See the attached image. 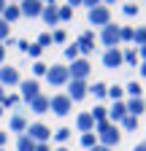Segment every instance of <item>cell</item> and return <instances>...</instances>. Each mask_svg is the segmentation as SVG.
Returning a JSON list of instances; mask_svg holds the SVG:
<instances>
[{
  "label": "cell",
  "mask_w": 146,
  "mask_h": 151,
  "mask_svg": "<svg viewBox=\"0 0 146 151\" xmlns=\"http://www.w3.org/2000/svg\"><path fill=\"white\" fill-rule=\"evenodd\" d=\"M95 135H98V143L106 146V148H114V146H119V140H122L119 127L111 124V122H98V124H95Z\"/></svg>",
  "instance_id": "1"
},
{
  "label": "cell",
  "mask_w": 146,
  "mask_h": 151,
  "mask_svg": "<svg viewBox=\"0 0 146 151\" xmlns=\"http://www.w3.org/2000/svg\"><path fill=\"white\" fill-rule=\"evenodd\" d=\"M27 54H30V57H33V60H38V57H41V54H43V49H41V46H38V43H30V49H27Z\"/></svg>",
  "instance_id": "40"
},
{
  "label": "cell",
  "mask_w": 146,
  "mask_h": 151,
  "mask_svg": "<svg viewBox=\"0 0 146 151\" xmlns=\"http://www.w3.org/2000/svg\"><path fill=\"white\" fill-rule=\"evenodd\" d=\"M65 94L73 103H79V100H84L87 94H89V86H87V81H68V92Z\"/></svg>",
  "instance_id": "10"
},
{
  "label": "cell",
  "mask_w": 146,
  "mask_h": 151,
  "mask_svg": "<svg viewBox=\"0 0 146 151\" xmlns=\"http://www.w3.org/2000/svg\"><path fill=\"white\" fill-rule=\"evenodd\" d=\"M68 73H70V81H87V76L92 73V65H89V60H84V57H79L76 62H70Z\"/></svg>",
  "instance_id": "2"
},
{
  "label": "cell",
  "mask_w": 146,
  "mask_h": 151,
  "mask_svg": "<svg viewBox=\"0 0 146 151\" xmlns=\"http://www.w3.org/2000/svg\"><path fill=\"white\" fill-rule=\"evenodd\" d=\"M0 151H6V148H0Z\"/></svg>",
  "instance_id": "57"
},
{
  "label": "cell",
  "mask_w": 146,
  "mask_h": 151,
  "mask_svg": "<svg viewBox=\"0 0 146 151\" xmlns=\"http://www.w3.org/2000/svg\"><path fill=\"white\" fill-rule=\"evenodd\" d=\"M70 16H73V8L65 3V6H60V22H70Z\"/></svg>",
  "instance_id": "34"
},
{
  "label": "cell",
  "mask_w": 146,
  "mask_h": 151,
  "mask_svg": "<svg viewBox=\"0 0 146 151\" xmlns=\"http://www.w3.org/2000/svg\"><path fill=\"white\" fill-rule=\"evenodd\" d=\"M119 38H122V43H127V41H133V38H135V30L133 27H119Z\"/></svg>",
  "instance_id": "29"
},
{
  "label": "cell",
  "mask_w": 146,
  "mask_h": 151,
  "mask_svg": "<svg viewBox=\"0 0 146 151\" xmlns=\"http://www.w3.org/2000/svg\"><path fill=\"white\" fill-rule=\"evenodd\" d=\"M22 78H19V70L11 68V65H3L0 68V86H19Z\"/></svg>",
  "instance_id": "8"
},
{
  "label": "cell",
  "mask_w": 146,
  "mask_h": 151,
  "mask_svg": "<svg viewBox=\"0 0 146 151\" xmlns=\"http://www.w3.org/2000/svg\"><path fill=\"white\" fill-rule=\"evenodd\" d=\"M133 151H146V143H138V146H135Z\"/></svg>",
  "instance_id": "49"
},
{
  "label": "cell",
  "mask_w": 146,
  "mask_h": 151,
  "mask_svg": "<svg viewBox=\"0 0 146 151\" xmlns=\"http://www.w3.org/2000/svg\"><path fill=\"white\" fill-rule=\"evenodd\" d=\"M6 60V43H0V62Z\"/></svg>",
  "instance_id": "47"
},
{
  "label": "cell",
  "mask_w": 146,
  "mask_h": 151,
  "mask_svg": "<svg viewBox=\"0 0 146 151\" xmlns=\"http://www.w3.org/2000/svg\"><path fill=\"white\" fill-rule=\"evenodd\" d=\"M3 97H6V86H0V103H3Z\"/></svg>",
  "instance_id": "51"
},
{
  "label": "cell",
  "mask_w": 146,
  "mask_h": 151,
  "mask_svg": "<svg viewBox=\"0 0 146 151\" xmlns=\"http://www.w3.org/2000/svg\"><path fill=\"white\" fill-rule=\"evenodd\" d=\"M100 43L106 46V49H116L119 43H122V38H119V24H106L103 30H100Z\"/></svg>",
  "instance_id": "3"
},
{
  "label": "cell",
  "mask_w": 146,
  "mask_h": 151,
  "mask_svg": "<svg viewBox=\"0 0 146 151\" xmlns=\"http://www.w3.org/2000/svg\"><path fill=\"white\" fill-rule=\"evenodd\" d=\"M19 8H22V16H30V19L43 14V3H41V0H22Z\"/></svg>",
  "instance_id": "13"
},
{
  "label": "cell",
  "mask_w": 146,
  "mask_h": 151,
  "mask_svg": "<svg viewBox=\"0 0 146 151\" xmlns=\"http://www.w3.org/2000/svg\"><path fill=\"white\" fill-rule=\"evenodd\" d=\"M35 151H51V146H49V143H38V146H35Z\"/></svg>",
  "instance_id": "43"
},
{
  "label": "cell",
  "mask_w": 146,
  "mask_h": 151,
  "mask_svg": "<svg viewBox=\"0 0 146 151\" xmlns=\"http://www.w3.org/2000/svg\"><path fill=\"white\" fill-rule=\"evenodd\" d=\"M8 35H11V24L6 22V19H0V43L8 41Z\"/></svg>",
  "instance_id": "33"
},
{
  "label": "cell",
  "mask_w": 146,
  "mask_h": 151,
  "mask_svg": "<svg viewBox=\"0 0 146 151\" xmlns=\"http://www.w3.org/2000/svg\"><path fill=\"white\" fill-rule=\"evenodd\" d=\"M124 54V65H138V49L133 46V49H127V51H122Z\"/></svg>",
  "instance_id": "26"
},
{
  "label": "cell",
  "mask_w": 146,
  "mask_h": 151,
  "mask_svg": "<svg viewBox=\"0 0 146 151\" xmlns=\"http://www.w3.org/2000/svg\"><path fill=\"white\" fill-rule=\"evenodd\" d=\"M81 3H84V0H68V6H70V8H73V6H81Z\"/></svg>",
  "instance_id": "48"
},
{
  "label": "cell",
  "mask_w": 146,
  "mask_h": 151,
  "mask_svg": "<svg viewBox=\"0 0 146 151\" xmlns=\"http://www.w3.org/2000/svg\"><path fill=\"white\" fill-rule=\"evenodd\" d=\"M51 43H54V41H51V32H41V35H38V46H41V49H46V46H51Z\"/></svg>",
  "instance_id": "36"
},
{
  "label": "cell",
  "mask_w": 146,
  "mask_h": 151,
  "mask_svg": "<svg viewBox=\"0 0 146 151\" xmlns=\"http://www.w3.org/2000/svg\"><path fill=\"white\" fill-rule=\"evenodd\" d=\"M76 129L81 132V135H84V132H95V119H92L89 111H81L76 116Z\"/></svg>",
  "instance_id": "14"
},
{
  "label": "cell",
  "mask_w": 146,
  "mask_h": 151,
  "mask_svg": "<svg viewBox=\"0 0 146 151\" xmlns=\"http://www.w3.org/2000/svg\"><path fill=\"white\" fill-rule=\"evenodd\" d=\"M103 65L111 68V70H114V68H122V65H124L122 49H119V46H116V49H106V51H103Z\"/></svg>",
  "instance_id": "9"
},
{
  "label": "cell",
  "mask_w": 146,
  "mask_h": 151,
  "mask_svg": "<svg viewBox=\"0 0 146 151\" xmlns=\"http://www.w3.org/2000/svg\"><path fill=\"white\" fill-rule=\"evenodd\" d=\"M46 81L51 86H65L70 81V73L65 65H49V73H46Z\"/></svg>",
  "instance_id": "4"
},
{
  "label": "cell",
  "mask_w": 146,
  "mask_h": 151,
  "mask_svg": "<svg viewBox=\"0 0 146 151\" xmlns=\"http://www.w3.org/2000/svg\"><path fill=\"white\" fill-rule=\"evenodd\" d=\"M16 46H19V51H25V54H27V49H30V43H27V41H19Z\"/></svg>",
  "instance_id": "44"
},
{
  "label": "cell",
  "mask_w": 146,
  "mask_h": 151,
  "mask_svg": "<svg viewBox=\"0 0 146 151\" xmlns=\"http://www.w3.org/2000/svg\"><path fill=\"white\" fill-rule=\"evenodd\" d=\"M27 105H30L33 113H49V97H46V94H38V97L30 100Z\"/></svg>",
  "instance_id": "18"
},
{
  "label": "cell",
  "mask_w": 146,
  "mask_h": 151,
  "mask_svg": "<svg viewBox=\"0 0 146 151\" xmlns=\"http://www.w3.org/2000/svg\"><path fill=\"white\" fill-rule=\"evenodd\" d=\"M124 92L130 94V97H141V84L138 81H130V84L124 86Z\"/></svg>",
  "instance_id": "31"
},
{
  "label": "cell",
  "mask_w": 146,
  "mask_h": 151,
  "mask_svg": "<svg viewBox=\"0 0 146 151\" xmlns=\"http://www.w3.org/2000/svg\"><path fill=\"white\" fill-rule=\"evenodd\" d=\"M70 132H73V129H68V127H60V129L54 132L51 138L57 140V143H68V140H70Z\"/></svg>",
  "instance_id": "25"
},
{
  "label": "cell",
  "mask_w": 146,
  "mask_h": 151,
  "mask_svg": "<svg viewBox=\"0 0 146 151\" xmlns=\"http://www.w3.org/2000/svg\"><path fill=\"white\" fill-rule=\"evenodd\" d=\"M16 103H19V94H6L3 97V108H14Z\"/></svg>",
  "instance_id": "38"
},
{
  "label": "cell",
  "mask_w": 146,
  "mask_h": 151,
  "mask_svg": "<svg viewBox=\"0 0 146 151\" xmlns=\"http://www.w3.org/2000/svg\"><path fill=\"white\" fill-rule=\"evenodd\" d=\"M87 19H89V24H98L103 30L106 24H111V8L108 6H98V8H92L87 14Z\"/></svg>",
  "instance_id": "7"
},
{
  "label": "cell",
  "mask_w": 146,
  "mask_h": 151,
  "mask_svg": "<svg viewBox=\"0 0 146 151\" xmlns=\"http://www.w3.org/2000/svg\"><path fill=\"white\" fill-rule=\"evenodd\" d=\"M119 124H122L124 129H130V132H133V129H138V116H130V113H127V116H124Z\"/></svg>",
  "instance_id": "27"
},
{
  "label": "cell",
  "mask_w": 146,
  "mask_h": 151,
  "mask_svg": "<svg viewBox=\"0 0 146 151\" xmlns=\"http://www.w3.org/2000/svg\"><path fill=\"white\" fill-rule=\"evenodd\" d=\"M89 113H92L95 124H98V122H108V108H106V105H95V108L89 111Z\"/></svg>",
  "instance_id": "23"
},
{
  "label": "cell",
  "mask_w": 146,
  "mask_h": 151,
  "mask_svg": "<svg viewBox=\"0 0 146 151\" xmlns=\"http://www.w3.org/2000/svg\"><path fill=\"white\" fill-rule=\"evenodd\" d=\"M6 6H8V3H6V0H0V16H3V11H6Z\"/></svg>",
  "instance_id": "50"
},
{
  "label": "cell",
  "mask_w": 146,
  "mask_h": 151,
  "mask_svg": "<svg viewBox=\"0 0 146 151\" xmlns=\"http://www.w3.org/2000/svg\"><path fill=\"white\" fill-rule=\"evenodd\" d=\"M133 43H135V49L146 46V27H138V30H135V38H133Z\"/></svg>",
  "instance_id": "28"
},
{
  "label": "cell",
  "mask_w": 146,
  "mask_h": 151,
  "mask_svg": "<svg viewBox=\"0 0 146 151\" xmlns=\"http://www.w3.org/2000/svg\"><path fill=\"white\" fill-rule=\"evenodd\" d=\"M19 16H22V8H19V3H8V6H6V11H3V16H0V19H6L8 24H14V22H16V19H19Z\"/></svg>",
  "instance_id": "20"
},
{
  "label": "cell",
  "mask_w": 146,
  "mask_h": 151,
  "mask_svg": "<svg viewBox=\"0 0 146 151\" xmlns=\"http://www.w3.org/2000/svg\"><path fill=\"white\" fill-rule=\"evenodd\" d=\"M108 97H111L114 103H119V100L124 97V89H122V86H108Z\"/></svg>",
  "instance_id": "30"
},
{
  "label": "cell",
  "mask_w": 146,
  "mask_h": 151,
  "mask_svg": "<svg viewBox=\"0 0 146 151\" xmlns=\"http://www.w3.org/2000/svg\"><path fill=\"white\" fill-rule=\"evenodd\" d=\"M25 135H30L35 143H49V140H51V127H46L43 122H33V124L27 127Z\"/></svg>",
  "instance_id": "6"
},
{
  "label": "cell",
  "mask_w": 146,
  "mask_h": 151,
  "mask_svg": "<svg viewBox=\"0 0 146 151\" xmlns=\"http://www.w3.org/2000/svg\"><path fill=\"white\" fill-rule=\"evenodd\" d=\"M81 146L84 148H95L98 146V135H95V132H84V135H81Z\"/></svg>",
  "instance_id": "24"
},
{
  "label": "cell",
  "mask_w": 146,
  "mask_h": 151,
  "mask_svg": "<svg viewBox=\"0 0 146 151\" xmlns=\"http://www.w3.org/2000/svg\"><path fill=\"white\" fill-rule=\"evenodd\" d=\"M89 94H92V97H98V100H103L106 94H108V86H106L103 81H95L92 86H89Z\"/></svg>",
  "instance_id": "22"
},
{
  "label": "cell",
  "mask_w": 146,
  "mask_h": 151,
  "mask_svg": "<svg viewBox=\"0 0 146 151\" xmlns=\"http://www.w3.org/2000/svg\"><path fill=\"white\" fill-rule=\"evenodd\" d=\"M19 89H22V100H25V103L35 100V97L41 94V86H38V81H35V78H27V81H22V84H19Z\"/></svg>",
  "instance_id": "12"
},
{
  "label": "cell",
  "mask_w": 146,
  "mask_h": 151,
  "mask_svg": "<svg viewBox=\"0 0 146 151\" xmlns=\"http://www.w3.org/2000/svg\"><path fill=\"white\" fill-rule=\"evenodd\" d=\"M57 151H68V148H65V146H60V148H57Z\"/></svg>",
  "instance_id": "55"
},
{
  "label": "cell",
  "mask_w": 146,
  "mask_h": 151,
  "mask_svg": "<svg viewBox=\"0 0 146 151\" xmlns=\"http://www.w3.org/2000/svg\"><path fill=\"white\" fill-rule=\"evenodd\" d=\"M51 41H54V43H65V41H68V32H65V30H54V32H51Z\"/></svg>",
  "instance_id": "37"
},
{
  "label": "cell",
  "mask_w": 146,
  "mask_h": 151,
  "mask_svg": "<svg viewBox=\"0 0 146 151\" xmlns=\"http://www.w3.org/2000/svg\"><path fill=\"white\" fill-rule=\"evenodd\" d=\"M49 111H54L57 116H68L73 111V100L68 94H54V97H49Z\"/></svg>",
  "instance_id": "5"
},
{
  "label": "cell",
  "mask_w": 146,
  "mask_h": 151,
  "mask_svg": "<svg viewBox=\"0 0 146 151\" xmlns=\"http://www.w3.org/2000/svg\"><path fill=\"white\" fill-rule=\"evenodd\" d=\"M143 111H146V100L143 97H130L127 100V113H130V116H141Z\"/></svg>",
  "instance_id": "19"
},
{
  "label": "cell",
  "mask_w": 146,
  "mask_h": 151,
  "mask_svg": "<svg viewBox=\"0 0 146 151\" xmlns=\"http://www.w3.org/2000/svg\"><path fill=\"white\" fill-rule=\"evenodd\" d=\"M124 116H127V103L124 100H119V103H114L111 108H108V122L111 124H119Z\"/></svg>",
  "instance_id": "15"
},
{
  "label": "cell",
  "mask_w": 146,
  "mask_h": 151,
  "mask_svg": "<svg viewBox=\"0 0 146 151\" xmlns=\"http://www.w3.org/2000/svg\"><path fill=\"white\" fill-rule=\"evenodd\" d=\"M108 3H116V0H103V6H108Z\"/></svg>",
  "instance_id": "54"
},
{
  "label": "cell",
  "mask_w": 146,
  "mask_h": 151,
  "mask_svg": "<svg viewBox=\"0 0 146 151\" xmlns=\"http://www.w3.org/2000/svg\"><path fill=\"white\" fill-rule=\"evenodd\" d=\"M35 146L38 143H35L30 135H19L16 138V151H35Z\"/></svg>",
  "instance_id": "21"
},
{
  "label": "cell",
  "mask_w": 146,
  "mask_h": 151,
  "mask_svg": "<svg viewBox=\"0 0 146 151\" xmlns=\"http://www.w3.org/2000/svg\"><path fill=\"white\" fill-rule=\"evenodd\" d=\"M8 143V129H0V148Z\"/></svg>",
  "instance_id": "42"
},
{
  "label": "cell",
  "mask_w": 146,
  "mask_h": 151,
  "mask_svg": "<svg viewBox=\"0 0 146 151\" xmlns=\"http://www.w3.org/2000/svg\"><path fill=\"white\" fill-rule=\"evenodd\" d=\"M138 57H141V62H146V46H141V49H138Z\"/></svg>",
  "instance_id": "45"
},
{
  "label": "cell",
  "mask_w": 146,
  "mask_h": 151,
  "mask_svg": "<svg viewBox=\"0 0 146 151\" xmlns=\"http://www.w3.org/2000/svg\"><path fill=\"white\" fill-rule=\"evenodd\" d=\"M81 6H87L89 11H92V8H98V6H103V0H84V3Z\"/></svg>",
  "instance_id": "41"
},
{
  "label": "cell",
  "mask_w": 146,
  "mask_h": 151,
  "mask_svg": "<svg viewBox=\"0 0 146 151\" xmlns=\"http://www.w3.org/2000/svg\"><path fill=\"white\" fill-rule=\"evenodd\" d=\"M46 73H49V65L41 62V60H35V65H33V76H46Z\"/></svg>",
  "instance_id": "32"
},
{
  "label": "cell",
  "mask_w": 146,
  "mask_h": 151,
  "mask_svg": "<svg viewBox=\"0 0 146 151\" xmlns=\"http://www.w3.org/2000/svg\"><path fill=\"white\" fill-rule=\"evenodd\" d=\"M76 46H79V54H92V51H95V35L89 32V30H87V32H81Z\"/></svg>",
  "instance_id": "16"
},
{
  "label": "cell",
  "mask_w": 146,
  "mask_h": 151,
  "mask_svg": "<svg viewBox=\"0 0 146 151\" xmlns=\"http://www.w3.org/2000/svg\"><path fill=\"white\" fill-rule=\"evenodd\" d=\"M41 19H43L46 24H57V22H60V6H57V3H54V6H43Z\"/></svg>",
  "instance_id": "17"
},
{
  "label": "cell",
  "mask_w": 146,
  "mask_h": 151,
  "mask_svg": "<svg viewBox=\"0 0 146 151\" xmlns=\"http://www.w3.org/2000/svg\"><path fill=\"white\" fill-rule=\"evenodd\" d=\"M41 3H43V6H54V0H41Z\"/></svg>",
  "instance_id": "53"
},
{
  "label": "cell",
  "mask_w": 146,
  "mask_h": 151,
  "mask_svg": "<svg viewBox=\"0 0 146 151\" xmlns=\"http://www.w3.org/2000/svg\"><path fill=\"white\" fill-rule=\"evenodd\" d=\"M0 116H3V103H0Z\"/></svg>",
  "instance_id": "56"
},
{
  "label": "cell",
  "mask_w": 146,
  "mask_h": 151,
  "mask_svg": "<svg viewBox=\"0 0 146 151\" xmlns=\"http://www.w3.org/2000/svg\"><path fill=\"white\" fill-rule=\"evenodd\" d=\"M122 11H124V16H138V6L135 3H124Z\"/></svg>",
  "instance_id": "39"
},
{
  "label": "cell",
  "mask_w": 146,
  "mask_h": 151,
  "mask_svg": "<svg viewBox=\"0 0 146 151\" xmlns=\"http://www.w3.org/2000/svg\"><path fill=\"white\" fill-rule=\"evenodd\" d=\"M65 60H70V62H76V60H79V46H76V43L65 49Z\"/></svg>",
  "instance_id": "35"
},
{
  "label": "cell",
  "mask_w": 146,
  "mask_h": 151,
  "mask_svg": "<svg viewBox=\"0 0 146 151\" xmlns=\"http://www.w3.org/2000/svg\"><path fill=\"white\" fill-rule=\"evenodd\" d=\"M19 3H22V0H19Z\"/></svg>",
  "instance_id": "58"
},
{
  "label": "cell",
  "mask_w": 146,
  "mask_h": 151,
  "mask_svg": "<svg viewBox=\"0 0 146 151\" xmlns=\"http://www.w3.org/2000/svg\"><path fill=\"white\" fill-rule=\"evenodd\" d=\"M89 151H114V148H106V146H100V143H98L95 148H89Z\"/></svg>",
  "instance_id": "46"
},
{
  "label": "cell",
  "mask_w": 146,
  "mask_h": 151,
  "mask_svg": "<svg viewBox=\"0 0 146 151\" xmlns=\"http://www.w3.org/2000/svg\"><path fill=\"white\" fill-rule=\"evenodd\" d=\"M27 127H30V122H27V116H25L22 111L11 113V119H8V129H11V132H19V135H25Z\"/></svg>",
  "instance_id": "11"
},
{
  "label": "cell",
  "mask_w": 146,
  "mask_h": 151,
  "mask_svg": "<svg viewBox=\"0 0 146 151\" xmlns=\"http://www.w3.org/2000/svg\"><path fill=\"white\" fill-rule=\"evenodd\" d=\"M141 76H146V62H141Z\"/></svg>",
  "instance_id": "52"
}]
</instances>
